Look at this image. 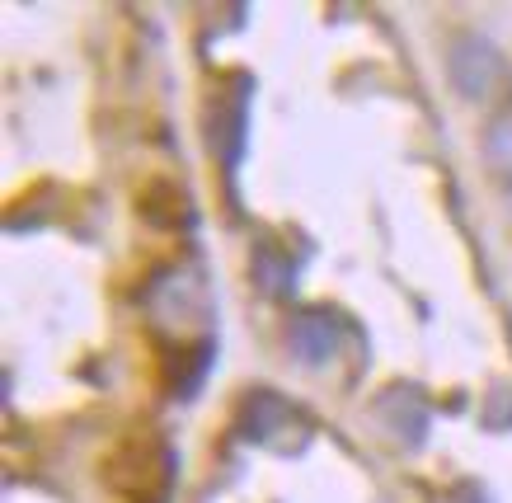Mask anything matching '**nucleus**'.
<instances>
[{
  "label": "nucleus",
  "mask_w": 512,
  "mask_h": 503,
  "mask_svg": "<svg viewBox=\"0 0 512 503\" xmlns=\"http://www.w3.org/2000/svg\"><path fill=\"white\" fill-rule=\"evenodd\" d=\"M170 471H174L170 447L146 428V433H132V438L113 447V456L104 461V485L123 503H165Z\"/></svg>",
  "instance_id": "nucleus-1"
},
{
  "label": "nucleus",
  "mask_w": 512,
  "mask_h": 503,
  "mask_svg": "<svg viewBox=\"0 0 512 503\" xmlns=\"http://www.w3.org/2000/svg\"><path fill=\"white\" fill-rule=\"evenodd\" d=\"M489 151H494L503 165H512V113L494 123V137H489Z\"/></svg>",
  "instance_id": "nucleus-3"
},
{
  "label": "nucleus",
  "mask_w": 512,
  "mask_h": 503,
  "mask_svg": "<svg viewBox=\"0 0 512 503\" xmlns=\"http://www.w3.org/2000/svg\"><path fill=\"white\" fill-rule=\"evenodd\" d=\"M292 344L306 362H325L334 358V344H339V320L325 311H306L292 325Z\"/></svg>",
  "instance_id": "nucleus-2"
}]
</instances>
